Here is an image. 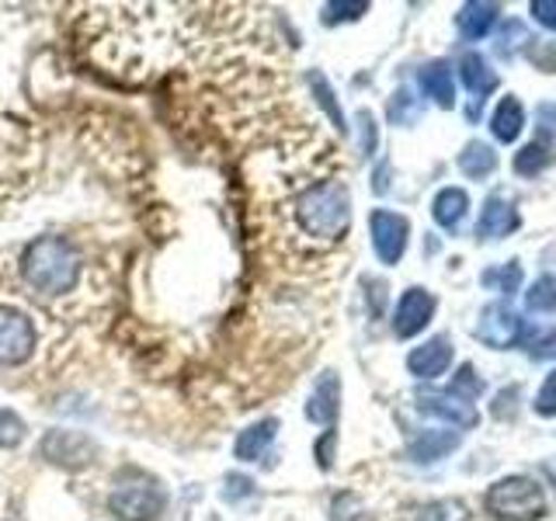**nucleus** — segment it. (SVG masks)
Listing matches in <instances>:
<instances>
[{
	"label": "nucleus",
	"mask_w": 556,
	"mask_h": 521,
	"mask_svg": "<svg viewBox=\"0 0 556 521\" xmlns=\"http://www.w3.org/2000/svg\"><path fill=\"white\" fill-rule=\"evenodd\" d=\"M466 208H469V195L463 188H442L439 195H434L431 216L439 226H445V230H456L466 216Z\"/></svg>",
	"instance_id": "obj_20"
},
{
	"label": "nucleus",
	"mask_w": 556,
	"mask_h": 521,
	"mask_svg": "<svg viewBox=\"0 0 556 521\" xmlns=\"http://www.w3.org/2000/svg\"><path fill=\"white\" fill-rule=\"evenodd\" d=\"M456 448H459V434H456V431H421V434H417V439L407 445L410 459H414V462H421V466L439 462V459L448 456V452H456Z\"/></svg>",
	"instance_id": "obj_15"
},
{
	"label": "nucleus",
	"mask_w": 556,
	"mask_h": 521,
	"mask_svg": "<svg viewBox=\"0 0 556 521\" xmlns=\"http://www.w3.org/2000/svg\"><path fill=\"white\" fill-rule=\"evenodd\" d=\"M39 452L56 466H70V469H84L98 459V445L80 431H49Z\"/></svg>",
	"instance_id": "obj_6"
},
{
	"label": "nucleus",
	"mask_w": 556,
	"mask_h": 521,
	"mask_svg": "<svg viewBox=\"0 0 556 521\" xmlns=\"http://www.w3.org/2000/svg\"><path fill=\"white\" fill-rule=\"evenodd\" d=\"M164 504L167 497L161 491V483L143 473L122 476L109 494V511L118 521H153V518H161Z\"/></svg>",
	"instance_id": "obj_4"
},
{
	"label": "nucleus",
	"mask_w": 556,
	"mask_h": 521,
	"mask_svg": "<svg viewBox=\"0 0 556 521\" xmlns=\"http://www.w3.org/2000/svg\"><path fill=\"white\" fill-rule=\"evenodd\" d=\"M497 17H501V4H483V0H477V4H466L459 11L456 25H459V35L466 42H477L497 25Z\"/></svg>",
	"instance_id": "obj_18"
},
{
	"label": "nucleus",
	"mask_w": 556,
	"mask_h": 521,
	"mask_svg": "<svg viewBox=\"0 0 556 521\" xmlns=\"http://www.w3.org/2000/svg\"><path fill=\"white\" fill-rule=\"evenodd\" d=\"M486 508L501 521H535L546 514V494L532 476H504L486 491Z\"/></svg>",
	"instance_id": "obj_3"
},
{
	"label": "nucleus",
	"mask_w": 556,
	"mask_h": 521,
	"mask_svg": "<svg viewBox=\"0 0 556 521\" xmlns=\"http://www.w3.org/2000/svg\"><path fill=\"white\" fill-rule=\"evenodd\" d=\"M532 358H556V330H553V334H546L543 341H539L535 347H532Z\"/></svg>",
	"instance_id": "obj_35"
},
{
	"label": "nucleus",
	"mask_w": 556,
	"mask_h": 521,
	"mask_svg": "<svg viewBox=\"0 0 556 521\" xmlns=\"http://www.w3.org/2000/svg\"><path fill=\"white\" fill-rule=\"evenodd\" d=\"M459 74H463V84L469 87V94H473V101H469V118H480V109H483V98L497 87V74L491 66H486V60L480 56V52H466L463 63H459Z\"/></svg>",
	"instance_id": "obj_12"
},
{
	"label": "nucleus",
	"mask_w": 556,
	"mask_h": 521,
	"mask_svg": "<svg viewBox=\"0 0 556 521\" xmlns=\"http://www.w3.org/2000/svg\"><path fill=\"white\" fill-rule=\"evenodd\" d=\"M358 126H362V153L376 150V122L369 112H358Z\"/></svg>",
	"instance_id": "obj_33"
},
{
	"label": "nucleus",
	"mask_w": 556,
	"mask_h": 521,
	"mask_svg": "<svg viewBox=\"0 0 556 521\" xmlns=\"http://www.w3.org/2000/svg\"><path fill=\"white\" fill-rule=\"evenodd\" d=\"M309 87H313V94H317L320 109L330 115V122H334V129L344 132V115H341V104L334 101V91H330V84L320 74H309Z\"/></svg>",
	"instance_id": "obj_25"
},
{
	"label": "nucleus",
	"mask_w": 556,
	"mask_h": 521,
	"mask_svg": "<svg viewBox=\"0 0 556 521\" xmlns=\"http://www.w3.org/2000/svg\"><path fill=\"white\" fill-rule=\"evenodd\" d=\"M535 122H539V132L553 136L556 132V104H543V109L535 112Z\"/></svg>",
	"instance_id": "obj_34"
},
{
	"label": "nucleus",
	"mask_w": 556,
	"mask_h": 521,
	"mask_svg": "<svg viewBox=\"0 0 556 521\" xmlns=\"http://www.w3.org/2000/svg\"><path fill=\"white\" fill-rule=\"evenodd\" d=\"M532 17L543 28H549V31H556V0H532Z\"/></svg>",
	"instance_id": "obj_31"
},
{
	"label": "nucleus",
	"mask_w": 556,
	"mask_h": 521,
	"mask_svg": "<svg viewBox=\"0 0 556 521\" xmlns=\"http://www.w3.org/2000/svg\"><path fill=\"white\" fill-rule=\"evenodd\" d=\"M526 306L532 313H553L556 309V278L553 275L535 278V282L529 285V292H526Z\"/></svg>",
	"instance_id": "obj_23"
},
{
	"label": "nucleus",
	"mask_w": 556,
	"mask_h": 521,
	"mask_svg": "<svg viewBox=\"0 0 556 521\" xmlns=\"http://www.w3.org/2000/svg\"><path fill=\"white\" fill-rule=\"evenodd\" d=\"M521 129H526V109H521V101L515 94L501 98L494 115H491L494 139H501V143H515V139L521 136Z\"/></svg>",
	"instance_id": "obj_16"
},
{
	"label": "nucleus",
	"mask_w": 556,
	"mask_h": 521,
	"mask_svg": "<svg viewBox=\"0 0 556 521\" xmlns=\"http://www.w3.org/2000/svg\"><path fill=\"white\" fill-rule=\"evenodd\" d=\"M292 216L303 237L338 243L348 233V226H352V195H348L341 181H317L295 195Z\"/></svg>",
	"instance_id": "obj_1"
},
{
	"label": "nucleus",
	"mask_w": 556,
	"mask_h": 521,
	"mask_svg": "<svg viewBox=\"0 0 556 521\" xmlns=\"http://www.w3.org/2000/svg\"><path fill=\"white\" fill-rule=\"evenodd\" d=\"M417 410H425L431 417H439V421L445 424H456V428H477L480 414L477 407L469 404V399L456 396V393H442V390H425L417 393Z\"/></svg>",
	"instance_id": "obj_8"
},
{
	"label": "nucleus",
	"mask_w": 556,
	"mask_h": 521,
	"mask_svg": "<svg viewBox=\"0 0 556 521\" xmlns=\"http://www.w3.org/2000/svg\"><path fill=\"white\" fill-rule=\"evenodd\" d=\"M521 330H526V323L518 320V313L511 306H504V303H494V306H486L480 313L477 338L483 344H491V347H511L521 338Z\"/></svg>",
	"instance_id": "obj_9"
},
{
	"label": "nucleus",
	"mask_w": 556,
	"mask_h": 521,
	"mask_svg": "<svg viewBox=\"0 0 556 521\" xmlns=\"http://www.w3.org/2000/svg\"><path fill=\"white\" fill-rule=\"evenodd\" d=\"M452 393H456V396H463V399H469V404H473V399L483 393V379L477 376V369H473V365H463V369H459V376L456 379H452V386H448Z\"/></svg>",
	"instance_id": "obj_27"
},
{
	"label": "nucleus",
	"mask_w": 556,
	"mask_h": 521,
	"mask_svg": "<svg viewBox=\"0 0 556 521\" xmlns=\"http://www.w3.org/2000/svg\"><path fill=\"white\" fill-rule=\"evenodd\" d=\"M369 230H372V247H376L382 265H396L407 251L410 223L396 213H387V208H376L372 219H369Z\"/></svg>",
	"instance_id": "obj_7"
},
{
	"label": "nucleus",
	"mask_w": 556,
	"mask_h": 521,
	"mask_svg": "<svg viewBox=\"0 0 556 521\" xmlns=\"http://www.w3.org/2000/svg\"><path fill=\"white\" fill-rule=\"evenodd\" d=\"M452 365V341L448 338H431L417 344L407 355V369L414 379H439Z\"/></svg>",
	"instance_id": "obj_11"
},
{
	"label": "nucleus",
	"mask_w": 556,
	"mask_h": 521,
	"mask_svg": "<svg viewBox=\"0 0 556 521\" xmlns=\"http://www.w3.org/2000/svg\"><path fill=\"white\" fill-rule=\"evenodd\" d=\"M369 11V4H327L324 8V22L334 25V22H352V17L365 14Z\"/></svg>",
	"instance_id": "obj_30"
},
{
	"label": "nucleus",
	"mask_w": 556,
	"mask_h": 521,
	"mask_svg": "<svg viewBox=\"0 0 556 521\" xmlns=\"http://www.w3.org/2000/svg\"><path fill=\"white\" fill-rule=\"evenodd\" d=\"M417 115H421V109H417V98L407 91V87H400V91L390 98V122H396V126H410Z\"/></svg>",
	"instance_id": "obj_26"
},
{
	"label": "nucleus",
	"mask_w": 556,
	"mask_h": 521,
	"mask_svg": "<svg viewBox=\"0 0 556 521\" xmlns=\"http://www.w3.org/2000/svg\"><path fill=\"white\" fill-rule=\"evenodd\" d=\"M421 87L434 104H442V109H452V104H456V80H452L448 63H442V60L428 63L421 69Z\"/></svg>",
	"instance_id": "obj_19"
},
{
	"label": "nucleus",
	"mask_w": 556,
	"mask_h": 521,
	"mask_svg": "<svg viewBox=\"0 0 556 521\" xmlns=\"http://www.w3.org/2000/svg\"><path fill=\"white\" fill-rule=\"evenodd\" d=\"M22 278L42 295L74 292L80 278V251L63 237H35L22 251Z\"/></svg>",
	"instance_id": "obj_2"
},
{
	"label": "nucleus",
	"mask_w": 556,
	"mask_h": 521,
	"mask_svg": "<svg viewBox=\"0 0 556 521\" xmlns=\"http://www.w3.org/2000/svg\"><path fill=\"white\" fill-rule=\"evenodd\" d=\"M553 164V153H549V147L539 139V143H529V147H521L518 153H515V170L521 174V178H535L539 170H546Z\"/></svg>",
	"instance_id": "obj_22"
},
{
	"label": "nucleus",
	"mask_w": 556,
	"mask_h": 521,
	"mask_svg": "<svg viewBox=\"0 0 556 521\" xmlns=\"http://www.w3.org/2000/svg\"><path fill=\"white\" fill-rule=\"evenodd\" d=\"M477 230L483 240H501V237H508L518 230V213H515V205L508 199H486L483 205V213H480V223H477Z\"/></svg>",
	"instance_id": "obj_13"
},
{
	"label": "nucleus",
	"mask_w": 556,
	"mask_h": 521,
	"mask_svg": "<svg viewBox=\"0 0 556 521\" xmlns=\"http://www.w3.org/2000/svg\"><path fill=\"white\" fill-rule=\"evenodd\" d=\"M338 399H341V379L334 372H327L317 386L309 393V404H306V417L317 424H334L338 417Z\"/></svg>",
	"instance_id": "obj_14"
},
{
	"label": "nucleus",
	"mask_w": 556,
	"mask_h": 521,
	"mask_svg": "<svg viewBox=\"0 0 556 521\" xmlns=\"http://www.w3.org/2000/svg\"><path fill=\"white\" fill-rule=\"evenodd\" d=\"M275 431H278V421H275V417L251 424L248 431H240V439L233 442L237 459H240V462H257V459L268 452V445L275 442Z\"/></svg>",
	"instance_id": "obj_17"
},
{
	"label": "nucleus",
	"mask_w": 556,
	"mask_h": 521,
	"mask_svg": "<svg viewBox=\"0 0 556 521\" xmlns=\"http://www.w3.org/2000/svg\"><path fill=\"white\" fill-rule=\"evenodd\" d=\"M535 414L556 417V372H549L546 382H543V390H539V396H535Z\"/></svg>",
	"instance_id": "obj_29"
},
{
	"label": "nucleus",
	"mask_w": 556,
	"mask_h": 521,
	"mask_svg": "<svg viewBox=\"0 0 556 521\" xmlns=\"http://www.w3.org/2000/svg\"><path fill=\"white\" fill-rule=\"evenodd\" d=\"M483 285L497 289L501 295H511L521 285V268L515 265V260H508V265H501V268H486L483 271Z\"/></svg>",
	"instance_id": "obj_24"
},
{
	"label": "nucleus",
	"mask_w": 556,
	"mask_h": 521,
	"mask_svg": "<svg viewBox=\"0 0 556 521\" xmlns=\"http://www.w3.org/2000/svg\"><path fill=\"white\" fill-rule=\"evenodd\" d=\"M452 508H456V504L452 500H439V504H425L421 511H417V521H452Z\"/></svg>",
	"instance_id": "obj_32"
},
{
	"label": "nucleus",
	"mask_w": 556,
	"mask_h": 521,
	"mask_svg": "<svg viewBox=\"0 0 556 521\" xmlns=\"http://www.w3.org/2000/svg\"><path fill=\"white\" fill-rule=\"evenodd\" d=\"M35 352V323L22 309L0 306V365H22Z\"/></svg>",
	"instance_id": "obj_5"
},
{
	"label": "nucleus",
	"mask_w": 556,
	"mask_h": 521,
	"mask_svg": "<svg viewBox=\"0 0 556 521\" xmlns=\"http://www.w3.org/2000/svg\"><path fill=\"white\" fill-rule=\"evenodd\" d=\"M431 313H434V295L428 289H407L400 295L396 313H393V330L396 338H414L431 323Z\"/></svg>",
	"instance_id": "obj_10"
},
{
	"label": "nucleus",
	"mask_w": 556,
	"mask_h": 521,
	"mask_svg": "<svg viewBox=\"0 0 556 521\" xmlns=\"http://www.w3.org/2000/svg\"><path fill=\"white\" fill-rule=\"evenodd\" d=\"M25 439V421L14 410L0 407V448H14Z\"/></svg>",
	"instance_id": "obj_28"
},
{
	"label": "nucleus",
	"mask_w": 556,
	"mask_h": 521,
	"mask_svg": "<svg viewBox=\"0 0 556 521\" xmlns=\"http://www.w3.org/2000/svg\"><path fill=\"white\" fill-rule=\"evenodd\" d=\"M497 167V153L486 147V143H469L463 153H459V170L466 174V178H486V174H491Z\"/></svg>",
	"instance_id": "obj_21"
}]
</instances>
